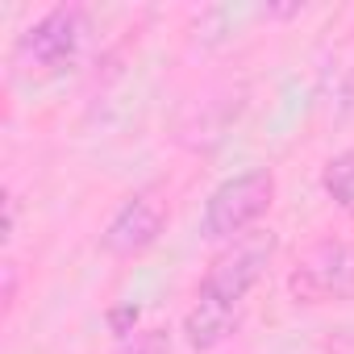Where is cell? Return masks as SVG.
Here are the masks:
<instances>
[{
	"mask_svg": "<svg viewBox=\"0 0 354 354\" xmlns=\"http://www.w3.org/2000/svg\"><path fill=\"white\" fill-rule=\"evenodd\" d=\"M162 225H167L162 201L150 196V192H138V196H129V201L113 213V221H109L104 234H100V246H104L109 254H117V259H133V254H142V250H150V246L158 242Z\"/></svg>",
	"mask_w": 354,
	"mask_h": 354,
	"instance_id": "cell-5",
	"label": "cell"
},
{
	"mask_svg": "<svg viewBox=\"0 0 354 354\" xmlns=\"http://www.w3.org/2000/svg\"><path fill=\"white\" fill-rule=\"evenodd\" d=\"M288 288L304 304H329V300H354V246L346 242H317L304 250L296 271L288 275Z\"/></svg>",
	"mask_w": 354,
	"mask_h": 354,
	"instance_id": "cell-3",
	"label": "cell"
},
{
	"mask_svg": "<svg viewBox=\"0 0 354 354\" xmlns=\"http://www.w3.org/2000/svg\"><path fill=\"white\" fill-rule=\"evenodd\" d=\"M234 329H238V304H221V300H209V296H201L192 304V313L184 317V337H188L192 350H213Z\"/></svg>",
	"mask_w": 354,
	"mask_h": 354,
	"instance_id": "cell-6",
	"label": "cell"
},
{
	"mask_svg": "<svg viewBox=\"0 0 354 354\" xmlns=\"http://www.w3.org/2000/svg\"><path fill=\"white\" fill-rule=\"evenodd\" d=\"M80 42H84V13L75 5H59L21 34L17 59L26 67H38V71H59L75 59Z\"/></svg>",
	"mask_w": 354,
	"mask_h": 354,
	"instance_id": "cell-4",
	"label": "cell"
},
{
	"mask_svg": "<svg viewBox=\"0 0 354 354\" xmlns=\"http://www.w3.org/2000/svg\"><path fill=\"white\" fill-rule=\"evenodd\" d=\"M121 354H171V350H167V337H162V333H142V337H133Z\"/></svg>",
	"mask_w": 354,
	"mask_h": 354,
	"instance_id": "cell-9",
	"label": "cell"
},
{
	"mask_svg": "<svg viewBox=\"0 0 354 354\" xmlns=\"http://www.w3.org/2000/svg\"><path fill=\"white\" fill-rule=\"evenodd\" d=\"M321 184H325V192H329L342 209H354V150H346V154H337V158L325 162Z\"/></svg>",
	"mask_w": 354,
	"mask_h": 354,
	"instance_id": "cell-7",
	"label": "cell"
},
{
	"mask_svg": "<svg viewBox=\"0 0 354 354\" xmlns=\"http://www.w3.org/2000/svg\"><path fill=\"white\" fill-rule=\"evenodd\" d=\"M271 201H275V175L267 167H250V171L234 175V180H225L209 196L201 230L213 242H221V238L234 242V238L250 234V225L271 209Z\"/></svg>",
	"mask_w": 354,
	"mask_h": 354,
	"instance_id": "cell-1",
	"label": "cell"
},
{
	"mask_svg": "<svg viewBox=\"0 0 354 354\" xmlns=\"http://www.w3.org/2000/svg\"><path fill=\"white\" fill-rule=\"evenodd\" d=\"M271 254H275V234L271 230H250V234L234 238V246H225L213 259V267L205 271L201 296L221 300V304H238L259 283V275L267 271Z\"/></svg>",
	"mask_w": 354,
	"mask_h": 354,
	"instance_id": "cell-2",
	"label": "cell"
},
{
	"mask_svg": "<svg viewBox=\"0 0 354 354\" xmlns=\"http://www.w3.org/2000/svg\"><path fill=\"white\" fill-rule=\"evenodd\" d=\"M109 325H113L117 337H129L133 325H138V304H121V308H113V313H109Z\"/></svg>",
	"mask_w": 354,
	"mask_h": 354,
	"instance_id": "cell-8",
	"label": "cell"
}]
</instances>
